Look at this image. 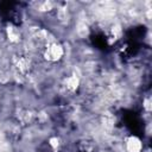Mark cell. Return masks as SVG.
<instances>
[{
	"label": "cell",
	"instance_id": "1",
	"mask_svg": "<svg viewBox=\"0 0 152 152\" xmlns=\"http://www.w3.org/2000/svg\"><path fill=\"white\" fill-rule=\"evenodd\" d=\"M124 151L125 152H142L145 148L144 141L134 134H127L122 139Z\"/></svg>",
	"mask_w": 152,
	"mask_h": 152
}]
</instances>
